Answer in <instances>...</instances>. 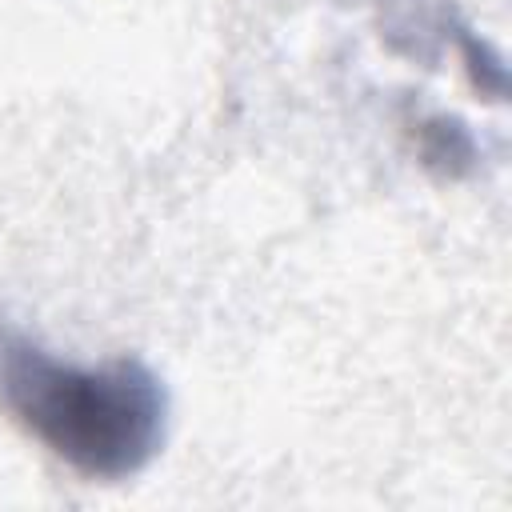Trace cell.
Masks as SVG:
<instances>
[{
	"label": "cell",
	"instance_id": "1",
	"mask_svg": "<svg viewBox=\"0 0 512 512\" xmlns=\"http://www.w3.org/2000/svg\"><path fill=\"white\" fill-rule=\"evenodd\" d=\"M0 408L76 476L116 484L160 456L172 400L144 360H60L0 312Z\"/></svg>",
	"mask_w": 512,
	"mask_h": 512
},
{
	"label": "cell",
	"instance_id": "2",
	"mask_svg": "<svg viewBox=\"0 0 512 512\" xmlns=\"http://www.w3.org/2000/svg\"><path fill=\"white\" fill-rule=\"evenodd\" d=\"M420 156H424V164H440L444 176H456V172H464L472 164L476 152H472L468 132L456 120L436 116V120L420 124Z\"/></svg>",
	"mask_w": 512,
	"mask_h": 512
}]
</instances>
